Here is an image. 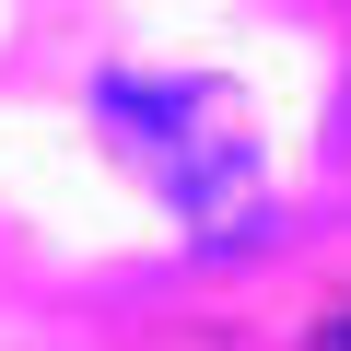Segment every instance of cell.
I'll return each instance as SVG.
<instances>
[{
  "instance_id": "obj_1",
  "label": "cell",
  "mask_w": 351,
  "mask_h": 351,
  "mask_svg": "<svg viewBox=\"0 0 351 351\" xmlns=\"http://www.w3.org/2000/svg\"><path fill=\"white\" fill-rule=\"evenodd\" d=\"M94 117H106V141L152 176V199H164L176 223L223 234V223L258 211V129H246V106H234L223 82H106Z\"/></svg>"
},
{
  "instance_id": "obj_2",
  "label": "cell",
  "mask_w": 351,
  "mask_h": 351,
  "mask_svg": "<svg viewBox=\"0 0 351 351\" xmlns=\"http://www.w3.org/2000/svg\"><path fill=\"white\" fill-rule=\"evenodd\" d=\"M316 351H351V316H339V328H328V339H316Z\"/></svg>"
}]
</instances>
